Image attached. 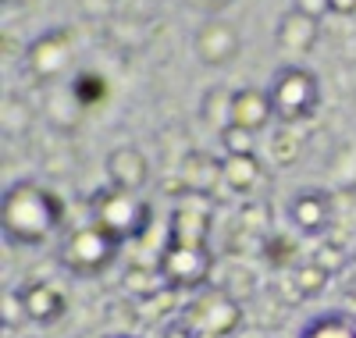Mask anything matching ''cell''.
Segmentation results:
<instances>
[{
  "label": "cell",
  "mask_w": 356,
  "mask_h": 338,
  "mask_svg": "<svg viewBox=\"0 0 356 338\" xmlns=\"http://www.w3.org/2000/svg\"><path fill=\"white\" fill-rule=\"evenodd\" d=\"M65 221V203L36 178H18L0 193V232L8 246L36 250Z\"/></svg>",
  "instance_id": "cell-1"
},
{
  "label": "cell",
  "mask_w": 356,
  "mask_h": 338,
  "mask_svg": "<svg viewBox=\"0 0 356 338\" xmlns=\"http://www.w3.org/2000/svg\"><path fill=\"white\" fill-rule=\"evenodd\" d=\"M125 246L118 242L114 235H107L100 225L86 221L79 228H68L61 235V246H57V264H61L68 274L75 278H100L107 274L118 260Z\"/></svg>",
  "instance_id": "cell-2"
},
{
  "label": "cell",
  "mask_w": 356,
  "mask_h": 338,
  "mask_svg": "<svg viewBox=\"0 0 356 338\" xmlns=\"http://www.w3.org/2000/svg\"><path fill=\"white\" fill-rule=\"evenodd\" d=\"M264 89H267V100H271L275 121H282V125L310 121L321 111V97H324L317 72H310L307 65H282Z\"/></svg>",
  "instance_id": "cell-3"
},
{
  "label": "cell",
  "mask_w": 356,
  "mask_h": 338,
  "mask_svg": "<svg viewBox=\"0 0 356 338\" xmlns=\"http://www.w3.org/2000/svg\"><path fill=\"white\" fill-rule=\"evenodd\" d=\"M154 210L146 200H139V193H125L118 186H104L89 196V221L100 225L107 235H114L122 246H129L132 239L146 235L150 228Z\"/></svg>",
  "instance_id": "cell-4"
},
{
  "label": "cell",
  "mask_w": 356,
  "mask_h": 338,
  "mask_svg": "<svg viewBox=\"0 0 356 338\" xmlns=\"http://www.w3.org/2000/svg\"><path fill=\"white\" fill-rule=\"evenodd\" d=\"M243 317H246L243 303L221 285H203L178 310V321L193 335H214V338H235V331L243 328Z\"/></svg>",
  "instance_id": "cell-5"
},
{
  "label": "cell",
  "mask_w": 356,
  "mask_h": 338,
  "mask_svg": "<svg viewBox=\"0 0 356 338\" xmlns=\"http://www.w3.org/2000/svg\"><path fill=\"white\" fill-rule=\"evenodd\" d=\"M157 267L164 274L168 289L175 292H200L203 285H211L214 271V253L211 246H189V242H168L157 253Z\"/></svg>",
  "instance_id": "cell-6"
},
{
  "label": "cell",
  "mask_w": 356,
  "mask_h": 338,
  "mask_svg": "<svg viewBox=\"0 0 356 338\" xmlns=\"http://www.w3.org/2000/svg\"><path fill=\"white\" fill-rule=\"evenodd\" d=\"M211 232H214V196L182 193L168 214V242L211 246Z\"/></svg>",
  "instance_id": "cell-7"
},
{
  "label": "cell",
  "mask_w": 356,
  "mask_h": 338,
  "mask_svg": "<svg viewBox=\"0 0 356 338\" xmlns=\"http://www.w3.org/2000/svg\"><path fill=\"white\" fill-rule=\"evenodd\" d=\"M243 50V36H239V25H232L228 18L214 15V18H203L200 29L193 33V54L200 65L207 68H225L232 65Z\"/></svg>",
  "instance_id": "cell-8"
},
{
  "label": "cell",
  "mask_w": 356,
  "mask_h": 338,
  "mask_svg": "<svg viewBox=\"0 0 356 338\" xmlns=\"http://www.w3.org/2000/svg\"><path fill=\"white\" fill-rule=\"evenodd\" d=\"M72 54H75V40L68 29H50V33L36 36L25 50V68L36 82H54L61 79L72 65Z\"/></svg>",
  "instance_id": "cell-9"
},
{
  "label": "cell",
  "mask_w": 356,
  "mask_h": 338,
  "mask_svg": "<svg viewBox=\"0 0 356 338\" xmlns=\"http://www.w3.org/2000/svg\"><path fill=\"white\" fill-rule=\"evenodd\" d=\"M335 218V200L324 189H300L289 200V225L300 239H321L332 228Z\"/></svg>",
  "instance_id": "cell-10"
},
{
  "label": "cell",
  "mask_w": 356,
  "mask_h": 338,
  "mask_svg": "<svg viewBox=\"0 0 356 338\" xmlns=\"http://www.w3.org/2000/svg\"><path fill=\"white\" fill-rule=\"evenodd\" d=\"M107 178L111 186L125 189V193H143L146 182H150V161H146V153L136 146V143H122L107 153Z\"/></svg>",
  "instance_id": "cell-11"
},
{
  "label": "cell",
  "mask_w": 356,
  "mask_h": 338,
  "mask_svg": "<svg viewBox=\"0 0 356 338\" xmlns=\"http://www.w3.org/2000/svg\"><path fill=\"white\" fill-rule=\"evenodd\" d=\"M321 40V18L300 11V8H289L282 18H278V29H275V43L278 50H285L289 57H307Z\"/></svg>",
  "instance_id": "cell-12"
},
{
  "label": "cell",
  "mask_w": 356,
  "mask_h": 338,
  "mask_svg": "<svg viewBox=\"0 0 356 338\" xmlns=\"http://www.w3.org/2000/svg\"><path fill=\"white\" fill-rule=\"evenodd\" d=\"M178 186L182 193H200V196H214L218 186H225L221 178V157L207 150H189L182 164H178Z\"/></svg>",
  "instance_id": "cell-13"
},
{
  "label": "cell",
  "mask_w": 356,
  "mask_h": 338,
  "mask_svg": "<svg viewBox=\"0 0 356 338\" xmlns=\"http://www.w3.org/2000/svg\"><path fill=\"white\" fill-rule=\"evenodd\" d=\"M22 299H25L29 324L50 328L57 321H65V314H68L65 292L57 289V285H50V282H29V285H22Z\"/></svg>",
  "instance_id": "cell-14"
},
{
  "label": "cell",
  "mask_w": 356,
  "mask_h": 338,
  "mask_svg": "<svg viewBox=\"0 0 356 338\" xmlns=\"http://www.w3.org/2000/svg\"><path fill=\"white\" fill-rule=\"evenodd\" d=\"M271 100H267V89L260 86H239L232 97V125H243L250 132H264L271 125Z\"/></svg>",
  "instance_id": "cell-15"
},
{
  "label": "cell",
  "mask_w": 356,
  "mask_h": 338,
  "mask_svg": "<svg viewBox=\"0 0 356 338\" xmlns=\"http://www.w3.org/2000/svg\"><path fill=\"white\" fill-rule=\"evenodd\" d=\"M221 178H225V186L232 193H239V196H250L260 182H264V168L257 161V153H243V157H232V153H225L221 157Z\"/></svg>",
  "instance_id": "cell-16"
},
{
  "label": "cell",
  "mask_w": 356,
  "mask_h": 338,
  "mask_svg": "<svg viewBox=\"0 0 356 338\" xmlns=\"http://www.w3.org/2000/svg\"><path fill=\"white\" fill-rule=\"evenodd\" d=\"M300 338H356V321L342 310L317 314L300 328Z\"/></svg>",
  "instance_id": "cell-17"
},
{
  "label": "cell",
  "mask_w": 356,
  "mask_h": 338,
  "mask_svg": "<svg viewBox=\"0 0 356 338\" xmlns=\"http://www.w3.org/2000/svg\"><path fill=\"white\" fill-rule=\"evenodd\" d=\"M232 97H235V89H228V86H211L200 97L203 121H207V125H218V132L225 125H232Z\"/></svg>",
  "instance_id": "cell-18"
},
{
  "label": "cell",
  "mask_w": 356,
  "mask_h": 338,
  "mask_svg": "<svg viewBox=\"0 0 356 338\" xmlns=\"http://www.w3.org/2000/svg\"><path fill=\"white\" fill-rule=\"evenodd\" d=\"M122 285H125V292H129L132 299H143V296H154V292L168 289V282H164V274H161L157 264H132V267L125 271Z\"/></svg>",
  "instance_id": "cell-19"
},
{
  "label": "cell",
  "mask_w": 356,
  "mask_h": 338,
  "mask_svg": "<svg viewBox=\"0 0 356 338\" xmlns=\"http://www.w3.org/2000/svg\"><path fill=\"white\" fill-rule=\"evenodd\" d=\"M292 292H296V299H314V296H321L324 292V285L332 282V274L324 271L321 264H314V260H303V264H296L292 267Z\"/></svg>",
  "instance_id": "cell-20"
},
{
  "label": "cell",
  "mask_w": 356,
  "mask_h": 338,
  "mask_svg": "<svg viewBox=\"0 0 356 338\" xmlns=\"http://www.w3.org/2000/svg\"><path fill=\"white\" fill-rule=\"evenodd\" d=\"M260 250H264V260L267 264H275V267H296L300 260V250H296V239L292 235H278V232H271V235H264V242H260Z\"/></svg>",
  "instance_id": "cell-21"
},
{
  "label": "cell",
  "mask_w": 356,
  "mask_h": 338,
  "mask_svg": "<svg viewBox=\"0 0 356 338\" xmlns=\"http://www.w3.org/2000/svg\"><path fill=\"white\" fill-rule=\"evenodd\" d=\"M25 321H29V314H25L22 285H18V289H15V285H8L4 292H0V324H4V331L11 335V331H18Z\"/></svg>",
  "instance_id": "cell-22"
},
{
  "label": "cell",
  "mask_w": 356,
  "mask_h": 338,
  "mask_svg": "<svg viewBox=\"0 0 356 338\" xmlns=\"http://www.w3.org/2000/svg\"><path fill=\"white\" fill-rule=\"evenodd\" d=\"M218 143L225 153H232V157H243V153H257V132L243 129V125H225L218 132Z\"/></svg>",
  "instance_id": "cell-23"
},
{
  "label": "cell",
  "mask_w": 356,
  "mask_h": 338,
  "mask_svg": "<svg viewBox=\"0 0 356 338\" xmlns=\"http://www.w3.org/2000/svg\"><path fill=\"white\" fill-rule=\"evenodd\" d=\"M310 260H314V264H321L324 271L332 274V278H335V274H342V271H349V253L342 250L339 242H324V246H317Z\"/></svg>",
  "instance_id": "cell-24"
},
{
  "label": "cell",
  "mask_w": 356,
  "mask_h": 338,
  "mask_svg": "<svg viewBox=\"0 0 356 338\" xmlns=\"http://www.w3.org/2000/svg\"><path fill=\"white\" fill-rule=\"evenodd\" d=\"M136 306L143 310V317H164L161 310H182L178 306V292L175 289H161V292H154V296H143V299H136Z\"/></svg>",
  "instance_id": "cell-25"
},
{
  "label": "cell",
  "mask_w": 356,
  "mask_h": 338,
  "mask_svg": "<svg viewBox=\"0 0 356 338\" xmlns=\"http://www.w3.org/2000/svg\"><path fill=\"white\" fill-rule=\"evenodd\" d=\"M186 8H193V11H200V15H207V18H214V15H221L232 0H182Z\"/></svg>",
  "instance_id": "cell-26"
},
{
  "label": "cell",
  "mask_w": 356,
  "mask_h": 338,
  "mask_svg": "<svg viewBox=\"0 0 356 338\" xmlns=\"http://www.w3.org/2000/svg\"><path fill=\"white\" fill-rule=\"evenodd\" d=\"M292 8H300V11H307V15H314V18H324V15H332L328 0H296Z\"/></svg>",
  "instance_id": "cell-27"
},
{
  "label": "cell",
  "mask_w": 356,
  "mask_h": 338,
  "mask_svg": "<svg viewBox=\"0 0 356 338\" xmlns=\"http://www.w3.org/2000/svg\"><path fill=\"white\" fill-rule=\"evenodd\" d=\"M161 338H193V331L182 324V321H171V324H164V331H161Z\"/></svg>",
  "instance_id": "cell-28"
},
{
  "label": "cell",
  "mask_w": 356,
  "mask_h": 338,
  "mask_svg": "<svg viewBox=\"0 0 356 338\" xmlns=\"http://www.w3.org/2000/svg\"><path fill=\"white\" fill-rule=\"evenodd\" d=\"M332 15H356V0H328Z\"/></svg>",
  "instance_id": "cell-29"
},
{
  "label": "cell",
  "mask_w": 356,
  "mask_h": 338,
  "mask_svg": "<svg viewBox=\"0 0 356 338\" xmlns=\"http://www.w3.org/2000/svg\"><path fill=\"white\" fill-rule=\"evenodd\" d=\"M346 274H349V278L356 282V253H349V271H346Z\"/></svg>",
  "instance_id": "cell-30"
},
{
  "label": "cell",
  "mask_w": 356,
  "mask_h": 338,
  "mask_svg": "<svg viewBox=\"0 0 356 338\" xmlns=\"http://www.w3.org/2000/svg\"><path fill=\"white\" fill-rule=\"evenodd\" d=\"M114 338H139V335H114Z\"/></svg>",
  "instance_id": "cell-31"
},
{
  "label": "cell",
  "mask_w": 356,
  "mask_h": 338,
  "mask_svg": "<svg viewBox=\"0 0 356 338\" xmlns=\"http://www.w3.org/2000/svg\"><path fill=\"white\" fill-rule=\"evenodd\" d=\"M349 296H353V299H356V282H353V289H349Z\"/></svg>",
  "instance_id": "cell-32"
},
{
  "label": "cell",
  "mask_w": 356,
  "mask_h": 338,
  "mask_svg": "<svg viewBox=\"0 0 356 338\" xmlns=\"http://www.w3.org/2000/svg\"><path fill=\"white\" fill-rule=\"evenodd\" d=\"M4 4H8V8H11V4H22V0H4Z\"/></svg>",
  "instance_id": "cell-33"
},
{
  "label": "cell",
  "mask_w": 356,
  "mask_h": 338,
  "mask_svg": "<svg viewBox=\"0 0 356 338\" xmlns=\"http://www.w3.org/2000/svg\"><path fill=\"white\" fill-rule=\"evenodd\" d=\"M193 338H214V335H193Z\"/></svg>",
  "instance_id": "cell-34"
}]
</instances>
